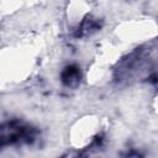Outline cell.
Returning <instances> with one entry per match:
<instances>
[{"label": "cell", "mask_w": 158, "mask_h": 158, "mask_svg": "<svg viewBox=\"0 0 158 158\" xmlns=\"http://www.w3.org/2000/svg\"><path fill=\"white\" fill-rule=\"evenodd\" d=\"M79 80H80V72H79L78 67L69 65V67H67L63 70V73H62V81L67 86H75V85H78Z\"/></svg>", "instance_id": "1"}]
</instances>
